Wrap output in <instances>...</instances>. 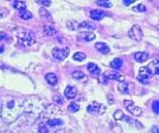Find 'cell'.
Instances as JSON below:
<instances>
[{
    "mask_svg": "<svg viewBox=\"0 0 159 133\" xmlns=\"http://www.w3.org/2000/svg\"><path fill=\"white\" fill-rule=\"evenodd\" d=\"M53 100L56 102H58V104H63L64 102V101H63V98L61 97L59 94H56V95H54V97H53Z\"/></svg>",
    "mask_w": 159,
    "mask_h": 133,
    "instance_id": "cell-30",
    "label": "cell"
},
{
    "mask_svg": "<svg viewBox=\"0 0 159 133\" xmlns=\"http://www.w3.org/2000/svg\"><path fill=\"white\" fill-rule=\"evenodd\" d=\"M124 105L127 107L128 112H131L134 116H139L140 114L143 113L142 108L134 105V102L133 101H131V100H126V101H124Z\"/></svg>",
    "mask_w": 159,
    "mask_h": 133,
    "instance_id": "cell-6",
    "label": "cell"
},
{
    "mask_svg": "<svg viewBox=\"0 0 159 133\" xmlns=\"http://www.w3.org/2000/svg\"><path fill=\"white\" fill-rule=\"evenodd\" d=\"M113 116H114V119L115 120H125V117L126 116L124 114V112L118 110V111H116L113 114Z\"/></svg>",
    "mask_w": 159,
    "mask_h": 133,
    "instance_id": "cell-21",
    "label": "cell"
},
{
    "mask_svg": "<svg viewBox=\"0 0 159 133\" xmlns=\"http://www.w3.org/2000/svg\"><path fill=\"white\" fill-rule=\"evenodd\" d=\"M122 65H123V61H122L120 58H115L113 61H111V63H110V66H111V68H113L115 70L121 69Z\"/></svg>",
    "mask_w": 159,
    "mask_h": 133,
    "instance_id": "cell-17",
    "label": "cell"
},
{
    "mask_svg": "<svg viewBox=\"0 0 159 133\" xmlns=\"http://www.w3.org/2000/svg\"><path fill=\"white\" fill-rule=\"evenodd\" d=\"M88 112L91 113V114H95V116H99V114H102L106 112V107L99 104V102H91V104L87 108Z\"/></svg>",
    "mask_w": 159,
    "mask_h": 133,
    "instance_id": "cell-4",
    "label": "cell"
},
{
    "mask_svg": "<svg viewBox=\"0 0 159 133\" xmlns=\"http://www.w3.org/2000/svg\"><path fill=\"white\" fill-rule=\"evenodd\" d=\"M85 57H87V55H85L84 52H76L74 55H73V58H74V60H76V61H83V60L85 59Z\"/></svg>",
    "mask_w": 159,
    "mask_h": 133,
    "instance_id": "cell-22",
    "label": "cell"
},
{
    "mask_svg": "<svg viewBox=\"0 0 159 133\" xmlns=\"http://www.w3.org/2000/svg\"><path fill=\"white\" fill-rule=\"evenodd\" d=\"M0 133H13V132L7 129H0Z\"/></svg>",
    "mask_w": 159,
    "mask_h": 133,
    "instance_id": "cell-36",
    "label": "cell"
},
{
    "mask_svg": "<svg viewBox=\"0 0 159 133\" xmlns=\"http://www.w3.org/2000/svg\"><path fill=\"white\" fill-rule=\"evenodd\" d=\"M104 78L107 80H116L119 82H123L125 81V76L119 74L118 72L115 71H107L104 73Z\"/></svg>",
    "mask_w": 159,
    "mask_h": 133,
    "instance_id": "cell-9",
    "label": "cell"
},
{
    "mask_svg": "<svg viewBox=\"0 0 159 133\" xmlns=\"http://www.w3.org/2000/svg\"><path fill=\"white\" fill-rule=\"evenodd\" d=\"M80 24H76V21H69L67 23V27H68L70 30H76L77 28H79Z\"/></svg>",
    "mask_w": 159,
    "mask_h": 133,
    "instance_id": "cell-27",
    "label": "cell"
},
{
    "mask_svg": "<svg viewBox=\"0 0 159 133\" xmlns=\"http://www.w3.org/2000/svg\"><path fill=\"white\" fill-rule=\"evenodd\" d=\"M77 93H78V90H77L76 87H74V86H67V88L64 91V96L66 97V99L72 100V99H74L75 97L77 96Z\"/></svg>",
    "mask_w": 159,
    "mask_h": 133,
    "instance_id": "cell-10",
    "label": "cell"
},
{
    "mask_svg": "<svg viewBox=\"0 0 159 133\" xmlns=\"http://www.w3.org/2000/svg\"><path fill=\"white\" fill-rule=\"evenodd\" d=\"M151 132L152 133H159V129L157 126H153V127L151 128Z\"/></svg>",
    "mask_w": 159,
    "mask_h": 133,
    "instance_id": "cell-34",
    "label": "cell"
},
{
    "mask_svg": "<svg viewBox=\"0 0 159 133\" xmlns=\"http://www.w3.org/2000/svg\"><path fill=\"white\" fill-rule=\"evenodd\" d=\"M148 75H159V60H153L148 66H145Z\"/></svg>",
    "mask_w": 159,
    "mask_h": 133,
    "instance_id": "cell-8",
    "label": "cell"
},
{
    "mask_svg": "<svg viewBox=\"0 0 159 133\" xmlns=\"http://www.w3.org/2000/svg\"><path fill=\"white\" fill-rule=\"evenodd\" d=\"M96 4L101 6V7H105V8L112 7V3L110 1H96Z\"/></svg>",
    "mask_w": 159,
    "mask_h": 133,
    "instance_id": "cell-25",
    "label": "cell"
},
{
    "mask_svg": "<svg viewBox=\"0 0 159 133\" xmlns=\"http://www.w3.org/2000/svg\"><path fill=\"white\" fill-rule=\"evenodd\" d=\"M145 10H146V8L143 4H139L137 6H134V7H133V11H134V12H144Z\"/></svg>",
    "mask_w": 159,
    "mask_h": 133,
    "instance_id": "cell-26",
    "label": "cell"
},
{
    "mask_svg": "<svg viewBox=\"0 0 159 133\" xmlns=\"http://www.w3.org/2000/svg\"><path fill=\"white\" fill-rule=\"evenodd\" d=\"M106 13L105 12H103L101 10H91L90 11V18L93 20H95V21H100L101 19L105 17Z\"/></svg>",
    "mask_w": 159,
    "mask_h": 133,
    "instance_id": "cell-11",
    "label": "cell"
},
{
    "mask_svg": "<svg viewBox=\"0 0 159 133\" xmlns=\"http://www.w3.org/2000/svg\"><path fill=\"white\" fill-rule=\"evenodd\" d=\"M72 76H73V78H75L76 80H84L85 77L82 71H74L72 73Z\"/></svg>",
    "mask_w": 159,
    "mask_h": 133,
    "instance_id": "cell-23",
    "label": "cell"
},
{
    "mask_svg": "<svg viewBox=\"0 0 159 133\" xmlns=\"http://www.w3.org/2000/svg\"><path fill=\"white\" fill-rule=\"evenodd\" d=\"M18 40L19 43L24 46H30L35 41V36L33 32L28 31V30H24L18 34Z\"/></svg>",
    "mask_w": 159,
    "mask_h": 133,
    "instance_id": "cell-3",
    "label": "cell"
},
{
    "mask_svg": "<svg viewBox=\"0 0 159 133\" xmlns=\"http://www.w3.org/2000/svg\"><path fill=\"white\" fill-rule=\"evenodd\" d=\"M12 5L15 9H18L19 11L26 9V3L24 1H13L12 2Z\"/></svg>",
    "mask_w": 159,
    "mask_h": 133,
    "instance_id": "cell-20",
    "label": "cell"
},
{
    "mask_svg": "<svg viewBox=\"0 0 159 133\" xmlns=\"http://www.w3.org/2000/svg\"><path fill=\"white\" fill-rule=\"evenodd\" d=\"M44 33L47 35V36H53L55 33H56V31L54 30V28H52V27H45L44 28Z\"/></svg>",
    "mask_w": 159,
    "mask_h": 133,
    "instance_id": "cell-28",
    "label": "cell"
},
{
    "mask_svg": "<svg viewBox=\"0 0 159 133\" xmlns=\"http://www.w3.org/2000/svg\"><path fill=\"white\" fill-rule=\"evenodd\" d=\"M123 3H124L125 5H130V4L134 3V0H124Z\"/></svg>",
    "mask_w": 159,
    "mask_h": 133,
    "instance_id": "cell-35",
    "label": "cell"
},
{
    "mask_svg": "<svg viewBox=\"0 0 159 133\" xmlns=\"http://www.w3.org/2000/svg\"><path fill=\"white\" fill-rule=\"evenodd\" d=\"M95 50L102 54H107L110 51V48L104 43H96L95 44Z\"/></svg>",
    "mask_w": 159,
    "mask_h": 133,
    "instance_id": "cell-14",
    "label": "cell"
},
{
    "mask_svg": "<svg viewBox=\"0 0 159 133\" xmlns=\"http://www.w3.org/2000/svg\"><path fill=\"white\" fill-rule=\"evenodd\" d=\"M152 111L155 113L159 114V101H154L152 102Z\"/></svg>",
    "mask_w": 159,
    "mask_h": 133,
    "instance_id": "cell-29",
    "label": "cell"
},
{
    "mask_svg": "<svg viewBox=\"0 0 159 133\" xmlns=\"http://www.w3.org/2000/svg\"><path fill=\"white\" fill-rule=\"evenodd\" d=\"M134 59H136L137 61L139 62V63L144 62V61H146V60L148 59V54L146 52H143V51L136 52V53H134Z\"/></svg>",
    "mask_w": 159,
    "mask_h": 133,
    "instance_id": "cell-15",
    "label": "cell"
},
{
    "mask_svg": "<svg viewBox=\"0 0 159 133\" xmlns=\"http://www.w3.org/2000/svg\"><path fill=\"white\" fill-rule=\"evenodd\" d=\"M25 100L8 96L3 99L1 105V118L6 123H13L25 112Z\"/></svg>",
    "mask_w": 159,
    "mask_h": 133,
    "instance_id": "cell-2",
    "label": "cell"
},
{
    "mask_svg": "<svg viewBox=\"0 0 159 133\" xmlns=\"http://www.w3.org/2000/svg\"><path fill=\"white\" fill-rule=\"evenodd\" d=\"M128 36H129V38H131L132 40H140L143 37V34L142 29H140V27L139 25H134L131 28L129 33H128Z\"/></svg>",
    "mask_w": 159,
    "mask_h": 133,
    "instance_id": "cell-7",
    "label": "cell"
},
{
    "mask_svg": "<svg viewBox=\"0 0 159 133\" xmlns=\"http://www.w3.org/2000/svg\"><path fill=\"white\" fill-rule=\"evenodd\" d=\"M68 110L71 112H77L80 110V106L78 104H76V102H71L68 107Z\"/></svg>",
    "mask_w": 159,
    "mask_h": 133,
    "instance_id": "cell-24",
    "label": "cell"
},
{
    "mask_svg": "<svg viewBox=\"0 0 159 133\" xmlns=\"http://www.w3.org/2000/svg\"><path fill=\"white\" fill-rule=\"evenodd\" d=\"M79 28H83V29H88V30H93L95 29V24H93L90 21H84L79 25Z\"/></svg>",
    "mask_w": 159,
    "mask_h": 133,
    "instance_id": "cell-18",
    "label": "cell"
},
{
    "mask_svg": "<svg viewBox=\"0 0 159 133\" xmlns=\"http://www.w3.org/2000/svg\"><path fill=\"white\" fill-rule=\"evenodd\" d=\"M79 38L85 40V41H91V40H93L96 37H95V34L91 33V32H82V33L79 34Z\"/></svg>",
    "mask_w": 159,
    "mask_h": 133,
    "instance_id": "cell-12",
    "label": "cell"
},
{
    "mask_svg": "<svg viewBox=\"0 0 159 133\" xmlns=\"http://www.w3.org/2000/svg\"><path fill=\"white\" fill-rule=\"evenodd\" d=\"M6 14H7V10H5L3 8H0V18H3Z\"/></svg>",
    "mask_w": 159,
    "mask_h": 133,
    "instance_id": "cell-33",
    "label": "cell"
},
{
    "mask_svg": "<svg viewBox=\"0 0 159 133\" xmlns=\"http://www.w3.org/2000/svg\"><path fill=\"white\" fill-rule=\"evenodd\" d=\"M38 3H39L40 5H43V6H48L51 4V1H45V0H40V1H38Z\"/></svg>",
    "mask_w": 159,
    "mask_h": 133,
    "instance_id": "cell-32",
    "label": "cell"
},
{
    "mask_svg": "<svg viewBox=\"0 0 159 133\" xmlns=\"http://www.w3.org/2000/svg\"><path fill=\"white\" fill-rule=\"evenodd\" d=\"M158 29H159V27H158Z\"/></svg>",
    "mask_w": 159,
    "mask_h": 133,
    "instance_id": "cell-37",
    "label": "cell"
},
{
    "mask_svg": "<svg viewBox=\"0 0 159 133\" xmlns=\"http://www.w3.org/2000/svg\"><path fill=\"white\" fill-rule=\"evenodd\" d=\"M45 80L50 84V85L54 86L56 85L57 82H58V79H57V76L55 75L54 73H48L45 75Z\"/></svg>",
    "mask_w": 159,
    "mask_h": 133,
    "instance_id": "cell-16",
    "label": "cell"
},
{
    "mask_svg": "<svg viewBox=\"0 0 159 133\" xmlns=\"http://www.w3.org/2000/svg\"><path fill=\"white\" fill-rule=\"evenodd\" d=\"M19 16L22 18L23 20H29V19H30V18L33 17V15L30 14V12L27 11L26 9L19 11Z\"/></svg>",
    "mask_w": 159,
    "mask_h": 133,
    "instance_id": "cell-19",
    "label": "cell"
},
{
    "mask_svg": "<svg viewBox=\"0 0 159 133\" xmlns=\"http://www.w3.org/2000/svg\"><path fill=\"white\" fill-rule=\"evenodd\" d=\"M88 70L93 77H97L100 73V70L98 68V66H97L95 63H93V62H90V63L88 64Z\"/></svg>",
    "mask_w": 159,
    "mask_h": 133,
    "instance_id": "cell-13",
    "label": "cell"
},
{
    "mask_svg": "<svg viewBox=\"0 0 159 133\" xmlns=\"http://www.w3.org/2000/svg\"><path fill=\"white\" fill-rule=\"evenodd\" d=\"M64 113L55 105H49L33 124L32 133H57L64 126Z\"/></svg>",
    "mask_w": 159,
    "mask_h": 133,
    "instance_id": "cell-1",
    "label": "cell"
},
{
    "mask_svg": "<svg viewBox=\"0 0 159 133\" xmlns=\"http://www.w3.org/2000/svg\"><path fill=\"white\" fill-rule=\"evenodd\" d=\"M118 89L122 93H127L128 92V84H121V85L118 86Z\"/></svg>",
    "mask_w": 159,
    "mask_h": 133,
    "instance_id": "cell-31",
    "label": "cell"
},
{
    "mask_svg": "<svg viewBox=\"0 0 159 133\" xmlns=\"http://www.w3.org/2000/svg\"><path fill=\"white\" fill-rule=\"evenodd\" d=\"M70 53V48L68 46H65L62 48L54 47L52 50V55L55 59L57 60H64Z\"/></svg>",
    "mask_w": 159,
    "mask_h": 133,
    "instance_id": "cell-5",
    "label": "cell"
}]
</instances>
